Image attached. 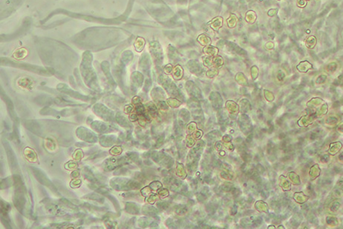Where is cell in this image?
I'll list each match as a JSON object with an SVG mask.
<instances>
[{
	"label": "cell",
	"instance_id": "db71d44e",
	"mask_svg": "<svg viewBox=\"0 0 343 229\" xmlns=\"http://www.w3.org/2000/svg\"><path fill=\"white\" fill-rule=\"evenodd\" d=\"M159 106L161 107V108H164V109H166L167 108V105H166V104L164 102H160L159 103Z\"/></svg>",
	"mask_w": 343,
	"mask_h": 229
},
{
	"label": "cell",
	"instance_id": "9f6ffc18",
	"mask_svg": "<svg viewBox=\"0 0 343 229\" xmlns=\"http://www.w3.org/2000/svg\"><path fill=\"white\" fill-rule=\"evenodd\" d=\"M130 119H132V120H133V121L137 120V119H138V117L136 116V114H132V115H131Z\"/></svg>",
	"mask_w": 343,
	"mask_h": 229
},
{
	"label": "cell",
	"instance_id": "3957f363",
	"mask_svg": "<svg viewBox=\"0 0 343 229\" xmlns=\"http://www.w3.org/2000/svg\"><path fill=\"white\" fill-rule=\"evenodd\" d=\"M56 15H65L66 17H68V18H73V19H81V20H85L89 22H93V23H99V24H103V25H117L121 23L125 19H126V17L124 14L122 16H120L119 17L117 18H112V19H105V18H100V17H93V16L90 15H86L83 14V13H74L71 12V11H68L67 10L64 9H56L54 11H53L48 16V17H46L42 21V23L46 22L51 18L52 17H54Z\"/></svg>",
	"mask_w": 343,
	"mask_h": 229
},
{
	"label": "cell",
	"instance_id": "6da1fadb",
	"mask_svg": "<svg viewBox=\"0 0 343 229\" xmlns=\"http://www.w3.org/2000/svg\"><path fill=\"white\" fill-rule=\"evenodd\" d=\"M130 38V34L122 28L97 26L80 31L71 38V42L81 50L97 52L123 43Z\"/></svg>",
	"mask_w": 343,
	"mask_h": 229
},
{
	"label": "cell",
	"instance_id": "4316f807",
	"mask_svg": "<svg viewBox=\"0 0 343 229\" xmlns=\"http://www.w3.org/2000/svg\"><path fill=\"white\" fill-rule=\"evenodd\" d=\"M84 198H88L89 199H92V200H95V201H97L98 202V203H104L105 202V199L104 197H103V196L101 195H99L97 194V193H89V194L86 195Z\"/></svg>",
	"mask_w": 343,
	"mask_h": 229
},
{
	"label": "cell",
	"instance_id": "1f68e13d",
	"mask_svg": "<svg viewBox=\"0 0 343 229\" xmlns=\"http://www.w3.org/2000/svg\"><path fill=\"white\" fill-rule=\"evenodd\" d=\"M143 213L146 215H155L158 214V211L154 208H153V207L146 205V206H144V208H143Z\"/></svg>",
	"mask_w": 343,
	"mask_h": 229
},
{
	"label": "cell",
	"instance_id": "277c9868",
	"mask_svg": "<svg viewBox=\"0 0 343 229\" xmlns=\"http://www.w3.org/2000/svg\"><path fill=\"white\" fill-rule=\"evenodd\" d=\"M93 62V55L89 50H85L82 57V61L80 63V72L82 77L83 78L85 83L93 89L94 91H99L100 86L98 83L97 74L92 66Z\"/></svg>",
	"mask_w": 343,
	"mask_h": 229
},
{
	"label": "cell",
	"instance_id": "8992f818",
	"mask_svg": "<svg viewBox=\"0 0 343 229\" xmlns=\"http://www.w3.org/2000/svg\"><path fill=\"white\" fill-rule=\"evenodd\" d=\"M13 185H14L15 191H14V197H13V203L17 209L21 214H25V210H26L27 205V197H26V191H25V188L24 186L22 179L19 175L16 174L13 175Z\"/></svg>",
	"mask_w": 343,
	"mask_h": 229
},
{
	"label": "cell",
	"instance_id": "f5cc1de1",
	"mask_svg": "<svg viewBox=\"0 0 343 229\" xmlns=\"http://www.w3.org/2000/svg\"><path fill=\"white\" fill-rule=\"evenodd\" d=\"M256 170H257V172H258V173H261V174L263 173L264 171V168L262 167V166L261 165H257V167H256Z\"/></svg>",
	"mask_w": 343,
	"mask_h": 229
},
{
	"label": "cell",
	"instance_id": "484cf974",
	"mask_svg": "<svg viewBox=\"0 0 343 229\" xmlns=\"http://www.w3.org/2000/svg\"><path fill=\"white\" fill-rule=\"evenodd\" d=\"M223 24V18L220 17H218L216 18L213 19L210 22V26L215 31H218L222 26Z\"/></svg>",
	"mask_w": 343,
	"mask_h": 229
},
{
	"label": "cell",
	"instance_id": "836d02e7",
	"mask_svg": "<svg viewBox=\"0 0 343 229\" xmlns=\"http://www.w3.org/2000/svg\"><path fill=\"white\" fill-rule=\"evenodd\" d=\"M168 48V56L171 60H175L176 57L178 56V52L176 50V49L172 45L169 46Z\"/></svg>",
	"mask_w": 343,
	"mask_h": 229
},
{
	"label": "cell",
	"instance_id": "d590c367",
	"mask_svg": "<svg viewBox=\"0 0 343 229\" xmlns=\"http://www.w3.org/2000/svg\"><path fill=\"white\" fill-rule=\"evenodd\" d=\"M104 196H105V197H108V198H109L111 202H112L114 205H115V208H116L117 211H120V205H119V204H118V202H117V199H115V197H113V196L110 195L108 192H107V193H105V194H104Z\"/></svg>",
	"mask_w": 343,
	"mask_h": 229
},
{
	"label": "cell",
	"instance_id": "ba28073f",
	"mask_svg": "<svg viewBox=\"0 0 343 229\" xmlns=\"http://www.w3.org/2000/svg\"><path fill=\"white\" fill-rule=\"evenodd\" d=\"M31 25H32V19H31V17H25L22 21V23L17 30H16L12 34H2L1 37H0V40H1L2 42H10V41H13L16 39L22 37V35H25L30 30Z\"/></svg>",
	"mask_w": 343,
	"mask_h": 229
},
{
	"label": "cell",
	"instance_id": "11a10c76",
	"mask_svg": "<svg viewBox=\"0 0 343 229\" xmlns=\"http://www.w3.org/2000/svg\"><path fill=\"white\" fill-rule=\"evenodd\" d=\"M252 134H250V136L247 138V142L250 143V142H252Z\"/></svg>",
	"mask_w": 343,
	"mask_h": 229
},
{
	"label": "cell",
	"instance_id": "74e56055",
	"mask_svg": "<svg viewBox=\"0 0 343 229\" xmlns=\"http://www.w3.org/2000/svg\"><path fill=\"white\" fill-rule=\"evenodd\" d=\"M175 211L178 214H184L187 211V208L185 205H178L176 207Z\"/></svg>",
	"mask_w": 343,
	"mask_h": 229
},
{
	"label": "cell",
	"instance_id": "6f0895ef",
	"mask_svg": "<svg viewBox=\"0 0 343 229\" xmlns=\"http://www.w3.org/2000/svg\"><path fill=\"white\" fill-rule=\"evenodd\" d=\"M236 211H237V206H236V205H234V206H233V209H232V214L234 215L236 213Z\"/></svg>",
	"mask_w": 343,
	"mask_h": 229
},
{
	"label": "cell",
	"instance_id": "f546056e",
	"mask_svg": "<svg viewBox=\"0 0 343 229\" xmlns=\"http://www.w3.org/2000/svg\"><path fill=\"white\" fill-rule=\"evenodd\" d=\"M144 45H145V40L143 38H141V37H138V38L136 40V41H135V47L137 51L138 52L141 51V50L144 49Z\"/></svg>",
	"mask_w": 343,
	"mask_h": 229
},
{
	"label": "cell",
	"instance_id": "52a82bcc",
	"mask_svg": "<svg viewBox=\"0 0 343 229\" xmlns=\"http://www.w3.org/2000/svg\"><path fill=\"white\" fill-rule=\"evenodd\" d=\"M25 0H1L0 2V18L5 19L15 13L24 3Z\"/></svg>",
	"mask_w": 343,
	"mask_h": 229
},
{
	"label": "cell",
	"instance_id": "ee69618b",
	"mask_svg": "<svg viewBox=\"0 0 343 229\" xmlns=\"http://www.w3.org/2000/svg\"><path fill=\"white\" fill-rule=\"evenodd\" d=\"M203 63H204L206 66L209 67V66L212 65V60L210 57H209V56H205V57H203Z\"/></svg>",
	"mask_w": 343,
	"mask_h": 229
},
{
	"label": "cell",
	"instance_id": "bcb514c9",
	"mask_svg": "<svg viewBox=\"0 0 343 229\" xmlns=\"http://www.w3.org/2000/svg\"><path fill=\"white\" fill-rule=\"evenodd\" d=\"M206 198H207V195L203 194V193H202L198 194L197 199H198V202H200V203H202V202L204 201L206 199Z\"/></svg>",
	"mask_w": 343,
	"mask_h": 229
},
{
	"label": "cell",
	"instance_id": "4dcf8cb0",
	"mask_svg": "<svg viewBox=\"0 0 343 229\" xmlns=\"http://www.w3.org/2000/svg\"><path fill=\"white\" fill-rule=\"evenodd\" d=\"M198 41L200 42V44L203 45H208L209 43H211V40L209 36H206L204 34H201L198 37Z\"/></svg>",
	"mask_w": 343,
	"mask_h": 229
},
{
	"label": "cell",
	"instance_id": "d4e9b609",
	"mask_svg": "<svg viewBox=\"0 0 343 229\" xmlns=\"http://www.w3.org/2000/svg\"><path fill=\"white\" fill-rule=\"evenodd\" d=\"M126 211L129 214H138L139 213V207L135 203H127L126 205Z\"/></svg>",
	"mask_w": 343,
	"mask_h": 229
},
{
	"label": "cell",
	"instance_id": "e0dca14e",
	"mask_svg": "<svg viewBox=\"0 0 343 229\" xmlns=\"http://www.w3.org/2000/svg\"><path fill=\"white\" fill-rule=\"evenodd\" d=\"M101 68L103 70V71L104 72L105 76H106L108 82H109V85L112 87H115L116 86V83H115V79L112 77L111 75V72L110 70V64L106 61H103L101 63Z\"/></svg>",
	"mask_w": 343,
	"mask_h": 229
},
{
	"label": "cell",
	"instance_id": "681fc988",
	"mask_svg": "<svg viewBox=\"0 0 343 229\" xmlns=\"http://www.w3.org/2000/svg\"><path fill=\"white\" fill-rule=\"evenodd\" d=\"M154 185V187H152V190H154V191H155V190H158V188H160V187L162 186L161 185V183H159V182H154V183H152Z\"/></svg>",
	"mask_w": 343,
	"mask_h": 229
},
{
	"label": "cell",
	"instance_id": "7a4b0ae2",
	"mask_svg": "<svg viewBox=\"0 0 343 229\" xmlns=\"http://www.w3.org/2000/svg\"><path fill=\"white\" fill-rule=\"evenodd\" d=\"M149 13L164 25L172 24L174 14L162 0H143L141 2Z\"/></svg>",
	"mask_w": 343,
	"mask_h": 229
},
{
	"label": "cell",
	"instance_id": "9a60e30c",
	"mask_svg": "<svg viewBox=\"0 0 343 229\" xmlns=\"http://www.w3.org/2000/svg\"><path fill=\"white\" fill-rule=\"evenodd\" d=\"M3 146L5 147V152H6L7 160H8L10 167H11V168L13 170V171L17 170V168H18V163H17V158H16L15 154L13 153L12 148H11V146H10V145L8 144V142H6V141L4 142Z\"/></svg>",
	"mask_w": 343,
	"mask_h": 229
},
{
	"label": "cell",
	"instance_id": "f35d334b",
	"mask_svg": "<svg viewBox=\"0 0 343 229\" xmlns=\"http://www.w3.org/2000/svg\"><path fill=\"white\" fill-rule=\"evenodd\" d=\"M182 74H183V70H182V68L180 67V66H178L177 68H175V73H174V76H175L176 79H180V77L182 76Z\"/></svg>",
	"mask_w": 343,
	"mask_h": 229
},
{
	"label": "cell",
	"instance_id": "ffe728a7",
	"mask_svg": "<svg viewBox=\"0 0 343 229\" xmlns=\"http://www.w3.org/2000/svg\"><path fill=\"white\" fill-rule=\"evenodd\" d=\"M25 126L31 131L37 135H41V128L40 124L34 120H27L25 122Z\"/></svg>",
	"mask_w": 343,
	"mask_h": 229
},
{
	"label": "cell",
	"instance_id": "2e32d148",
	"mask_svg": "<svg viewBox=\"0 0 343 229\" xmlns=\"http://www.w3.org/2000/svg\"><path fill=\"white\" fill-rule=\"evenodd\" d=\"M1 95H2V98L3 100L5 101V104H6L7 109V111H8V113H9L10 117H11V118L12 119L13 121L16 122V121L17 120V114H16V113H15L14 106H13L12 101L11 100V99H10V98L7 97V96L5 94V93H4L2 88V90H1Z\"/></svg>",
	"mask_w": 343,
	"mask_h": 229
},
{
	"label": "cell",
	"instance_id": "83f0119b",
	"mask_svg": "<svg viewBox=\"0 0 343 229\" xmlns=\"http://www.w3.org/2000/svg\"><path fill=\"white\" fill-rule=\"evenodd\" d=\"M40 114L51 115V116L56 117L59 114V112H57V111L54 110V109L51 108V107H44V108H42V110L40 111Z\"/></svg>",
	"mask_w": 343,
	"mask_h": 229
},
{
	"label": "cell",
	"instance_id": "f907efd6",
	"mask_svg": "<svg viewBox=\"0 0 343 229\" xmlns=\"http://www.w3.org/2000/svg\"><path fill=\"white\" fill-rule=\"evenodd\" d=\"M221 177H224V179H231L233 178L232 175L226 173V172H221Z\"/></svg>",
	"mask_w": 343,
	"mask_h": 229
},
{
	"label": "cell",
	"instance_id": "7402d4cb",
	"mask_svg": "<svg viewBox=\"0 0 343 229\" xmlns=\"http://www.w3.org/2000/svg\"><path fill=\"white\" fill-rule=\"evenodd\" d=\"M132 81L134 87H140L144 81V76L139 72H134L132 74Z\"/></svg>",
	"mask_w": 343,
	"mask_h": 229
},
{
	"label": "cell",
	"instance_id": "4fadbf2b",
	"mask_svg": "<svg viewBox=\"0 0 343 229\" xmlns=\"http://www.w3.org/2000/svg\"><path fill=\"white\" fill-rule=\"evenodd\" d=\"M76 134L82 140H84L88 142L93 143V142H97V136L93 132L91 131L89 129L84 128V127H80L76 131Z\"/></svg>",
	"mask_w": 343,
	"mask_h": 229
},
{
	"label": "cell",
	"instance_id": "b9f144b4",
	"mask_svg": "<svg viewBox=\"0 0 343 229\" xmlns=\"http://www.w3.org/2000/svg\"><path fill=\"white\" fill-rule=\"evenodd\" d=\"M184 113H183L182 111H180V116L183 117L184 120H185L186 122H188L189 119V113L187 110H184Z\"/></svg>",
	"mask_w": 343,
	"mask_h": 229
},
{
	"label": "cell",
	"instance_id": "30bf717a",
	"mask_svg": "<svg viewBox=\"0 0 343 229\" xmlns=\"http://www.w3.org/2000/svg\"><path fill=\"white\" fill-rule=\"evenodd\" d=\"M149 50L152 57H153L154 62L157 67H160L164 60V55H163V50L161 45L158 42H152L149 43Z\"/></svg>",
	"mask_w": 343,
	"mask_h": 229
},
{
	"label": "cell",
	"instance_id": "d6a6232c",
	"mask_svg": "<svg viewBox=\"0 0 343 229\" xmlns=\"http://www.w3.org/2000/svg\"><path fill=\"white\" fill-rule=\"evenodd\" d=\"M203 51H204L207 54H208V55L213 56V55H216L218 52V48H215V47L208 45L203 49Z\"/></svg>",
	"mask_w": 343,
	"mask_h": 229
},
{
	"label": "cell",
	"instance_id": "9c48e42d",
	"mask_svg": "<svg viewBox=\"0 0 343 229\" xmlns=\"http://www.w3.org/2000/svg\"><path fill=\"white\" fill-rule=\"evenodd\" d=\"M110 184L113 188L119 191H129L140 188V184L138 182L123 178H114L111 180Z\"/></svg>",
	"mask_w": 343,
	"mask_h": 229
},
{
	"label": "cell",
	"instance_id": "5bb4252c",
	"mask_svg": "<svg viewBox=\"0 0 343 229\" xmlns=\"http://www.w3.org/2000/svg\"><path fill=\"white\" fill-rule=\"evenodd\" d=\"M56 88L58 89V91H60L62 92V93H64L65 94L69 95L70 97L75 98V99H80V100H83V101H88V100H89V99H90L89 97H86V96L82 95L81 93H78L77 91H74V90L68 87V85H65V84H62V83L60 84V85H57Z\"/></svg>",
	"mask_w": 343,
	"mask_h": 229
},
{
	"label": "cell",
	"instance_id": "44dd1931",
	"mask_svg": "<svg viewBox=\"0 0 343 229\" xmlns=\"http://www.w3.org/2000/svg\"><path fill=\"white\" fill-rule=\"evenodd\" d=\"M116 140L117 139L115 136H103L100 137V142L103 146L109 147L115 143Z\"/></svg>",
	"mask_w": 343,
	"mask_h": 229
},
{
	"label": "cell",
	"instance_id": "ac0fdd59",
	"mask_svg": "<svg viewBox=\"0 0 343 229\" xmlns=\"http://www.w3.org/2000/svg\"><path fill=\"white\" fill-rule=\"evenodd\" d=\"M91 128L99 133L110 132L111 131V128L109 125H106L103 122H100V121H95L92 123Z\"/></svg>",
	"mask_w": 343,
	"mask_h": 229
},
{
	"label": "cell",
	"instance_id": "7dc6e473",
	"mask_svg": "<svg viewBox=\"0 0 343 229\" xmlns=\"http://www.w3.org/2000/svg\"><path fill=\"white\" fill-rule=\"evenodd\" d=\"M151 85H152V81H151L149 79H147L146 80V83H145V86H144V91H148L149 88Z\"/></svg>",
	"mask_w": 343,
	"mask_h": 229
},
{
	"label": "cell",
	"instance_id": "f6af8a7d",
	"mask_svg": "<svg viewBox=\"0 0 343 229\" xmlns=\"http://www.w3.org/2000/svg\"><path fill=\"white\" fill-rule=\"evenodd\" d=\"M157 205L160 209H166L168 207L169 204L166 202H159V203H158Z\"/></svg>",
	"mask_w": 343,
	"mask_h": 229
},
{
	"label": "cell",
	"instance_id": "c3c4849f",
	"mask_svg": "<svg viewBox=\"0 0 343 229\" xmlns=\"http://www.w3.org/2000/svg\"><path fill=\"white\" fill-rule=\"evenodd\" d=\"M232 191H233V196H234L235 197H238V196L240 195L241 191H240V190H239L238 188H232Z\"/></svg>",
	"mask_w": 343,
	"mask_h": 229
},
{
	"label": "cell",
	"instance_id": "7bdbcfd3",
	"mask_svg": "<svg viewBox=\"0 0 343 229\" xmlns=\"http://www.w3.org/2000/svg\"><path fill=\"white\" fill-rule=\"evenodd\" d=\"M233 188V187L232 184L226 183V184H224V185L221 186V189H222L223 191H230V190H232Z\"/></svg>",
	"mask_w": 343,
	"mask_h": 229
},
{
	"label": "cell",
	"instance_id": "5b68a950",
	"mask_svg": "<svg viewBox=\"0 0 343 229\" xmlns=\"http://www.w3.org/2000/svg\"><path fill=\"white\" fill-rule=\"evenodd\" d=\"M1 64L2 65L10 66V67H13L19 68V69L28 70V71L33 72V73L37 74L39 75L46 76H51L53 74H54V72H55V70L52 68H43L38 65H34V64L25 63V62H18L14 61V60H10L8 58L2 57Z\"/></svg>",
	"mask_w": 343,
	"mask_h": 229
},
{
	"label": "cell",
	"instance_id": "816d5d0a",
	"mask_svg": "<svg viewBox=\"0 0 343 229\" xmlns=\"http://www.w3.org/2000/svg\"><path fill=\"white\" fill-rule=\"evenodd\" d=\"M172 67L171 64H168V65H166L165 67V68H164V70H165L166 73H167V74L170 73V72L172 71Z\"/></svg>",
	"mask_w": 343,
	"mask_h": 229
},
{
	"label": "cell",
	"instance_id": "60d3db41",
	"mask_svg": "<svg viewBox=\"0 0 343 229\" xmlns=\"http://www.w3.org/2000/svg\"><path fill=\"white\" fill-rule=\"evenodd\" d=\"M213 62H214V64L215 66H217V67H221V66L223 64V59L221 58V56H217V57L215 58V60H213Z\"/></svg>",
	"mask_w": 343,
	"mask_h": 229
},
{
	"label": "cell",
	"instance_id": "680465c9",
	"mask_svg": "<svg viewBox=\"0 0 343 229\" xmlns=\"http://www.w3.org/2000/svg\"><path fill=\"white\" fill-rule=\"evenodd\" d=\"M215 147L218 148V150H221V148H222V146H221V142H218V143L216 144V146H215Z\"/></svg>",
	"mask_w": 343,
	"mask_h": 229
},
{
	"label": "cell",
	"instance_id": "7c38bea8",
	"mask_svg": "<svg viewBox=\"0 0 343 229\" xmlns=\"http://www.w3.org/2000/svg\"><path fill=\"white\" fill-rule=\"evenodd\" d=\"M93 111L96 113V114L100 117L102 119H105L106 121H112L114 119V113L110 109L107 108L105 105L103 104L97 103L94 105Z\"/></svg>",
	"mask_w": 343,
	"mask_h": 229
},
{
	"label": "cell",
	"instance_id": "8fae6325",
	"mask_svg": "<svg viewBox=\"0 0 343 229\" xmlns=\"http://www.w3.org/2000/svg\"><path fill=\"white\" fill-rule=\"evenodd\" d=\"M33 174H34V177H36V179L38 180L41 184H42L45 186L48 187L51 191H53L54 193H57V189L54 186V184L52 183V182L46 177V175L42 171H40V169L37 168H31Z\"/></svg>",
	"mask_w": 343,
	"mask_h": 229
},
{
	"label": "cell",
	"instance_id": "ab89813d",
	"mask_svg": "<svg viewBox=\"0 0 343 229\" xmlns=\"http://www.w3.org/2000/svg\"><path fill=\"white\" fill-rule=\"evenodd\" d=\"M148 108H149V112L151 113V114H152L153 116H154V115L156 114L157 113H158V111H157V108L156 107L154 106V105L153 104H152V103H149V104H148Z\"/></svg>",
	"mask_w": 343,
	"mask_h": 229
},
{
	"label": "cell",
	"instance_id": "cb8c5ba5",
	"mask_svg": "<svg viewBox=\"0 0 343 229\" xmlns=\"http://www.w3.org/2000/svg\"><path fill=\"white\" fill-rule=\"evenodd\" d=\"M188 68H189L190 71L193 74L199 73L201 70V68L200 66L199 63H198L195 60H191V61L189 62V63H188Z\"/></svg>",
	"mask_w": 343,
	"mask_h": 229
},
{
	"label": "cell",
	"instance_id": "d6986e66",
	"mask_svg": "<svg viewBox=\"0 0 343 229\" xmlns=\"http://www.w3.org/2000/svg\"><path fill=\"white\" fill-rule=\"evenodd\" d=\"M150 58L149 56L145 53L141 56L140 62H139V68H140L145 73H148L149 70L150 68Z\"/></svg>",
	"mask_w": 343,
	"mask_h": 229
},
{
	"label": "cell",
	"instance_id": "e575fe53",
	"mask_svg": "<svg viewBox=\"0 0 343 229\" xmlns=\"http://www.w3.org/2000/svg\"><path fill=\"white\" fill-rule=\"evenodd\" d=\"M237 22V18L234 14H231L230 18L227 19V25H228L230 28H233L234 26H236Z\"/></svg>",
	"mask_w": 343,
	"mask_h": 229
},
{
	"label": "cell",
	"instance_id": "8d00e7d4",
	"mask_svg": "<svg viewBox=\"0 0 343 229\" xmlns=\"http://www.w3.org/2000/svg\"><path fill=\"white\" fill-rule=\"evenodd\" d=\"M245 19H246V20L248 22H253V21L256 20V14H255L253 11H248V12L247 13Z\"/></svg>",
	"mask_w": 343,
	"mask_h": 229
},
{
	"label": "cell",
	"instance_id": "f1b7e54d",
	"mask_svg": "<svg viewBox=\"0 0 343 229\" xmlns=\"http://www.w3.org/2000/svg\"><path fill=\"white\" fill-rule=\"evenodd\" d=\"M84 175H85V177L86 179H89V180L90 182H91V183H97V179L95 178V175H94L93 173L90 171L89 169H88L87 168H86L85 169H84Z\"/></svg>",
	"mask_w": 343,
	"mask_h": 229
},
{
	"label": "cell",
	"instance_id": "603a6c76",
	"mask_svg": "<svg viewBox=\"0 0 343 229\" xmlns=\"http://www.w3.org/2000/svg\"><path fill=\"white\" fill-rule=\"evenodd\" d=\"M117 122L119 123L121 126L125 127V128H130L132 126L131 123L129 122L128 119L126 117H123V115H121V113H117L116 116Z\"/></svg>",
	"mask_w": 343,
	"mask_h": 229
}]
</instances>
